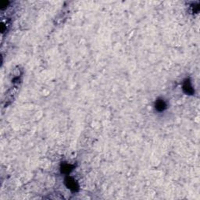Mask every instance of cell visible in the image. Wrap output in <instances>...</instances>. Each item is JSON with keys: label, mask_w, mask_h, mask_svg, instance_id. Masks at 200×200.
<instances>
[{"label": "cell", "mask_w": 200, "mask_h": 200, "mask_svg": "<svg viewBox=\"0 0 200 200\" xmlns=\"http://www.w3.org/2000/svg\"><path fill=\"white\" fill-rule=\"evenodd\" d=\"M66 186L70 188V189H72V190L76 191L78 188V185L77 184V182L71 178H66Z\"/></svg>", "instance_id": "cell-1"}, {"label": "cell", "mask_w": 200, "mask_h": 200, "mask_svg": "<svg viewBox=\"0 0 200 200\" xmlns=\"http://www.w3.org/2000/svg\"><path fill=\"white\" fill-rule=\"evenodd\" d=\"M183 89H184V91L188 94H192L194 91L192 86H191V82L188 81V80H187V81L184 82V86H183Z\"/></svg>", "instance_id": "cell-2"}, {"label": "cell", "mask_w": 200, "mask_h": 200, "mask_svg": "<svg viewBox=\"0 0 200 200\" xmlns=\"http://www.w3.org/2000/svg\"><path fill=\"white\" fill-rule=\"evenodd\" d=\"M166 107V105L165 102L162 99H159L156 101V109L159 111H163L164 110Z\"/></svg>", "instance_id": "cell-3"}, {"label": "cell", "mask_w": 200, "mask_h": 200, "mask_svg": "<svg viewBox=\"0 0 200 200\" xmlns=\"http://www.w3.org/2000/svg\"><path fill=\"white\" fill-rule=\"evenodd\" d=\"M72 170V167L68 164H65V165L63 166V171L64 173H69Z\"/></svg>", "instance_id": "cell-4"}]
</instances>
